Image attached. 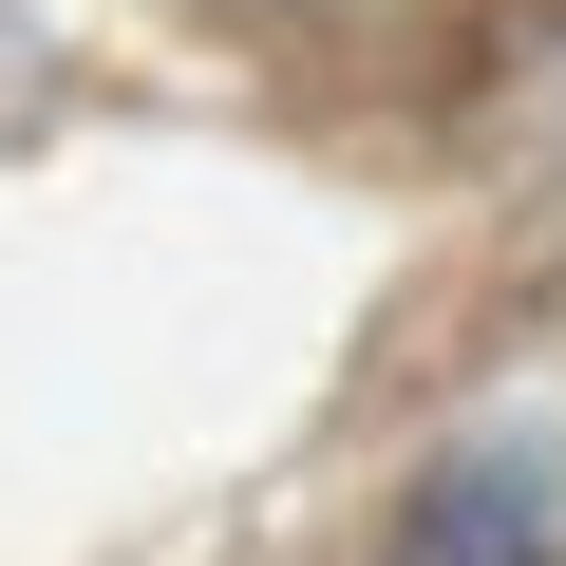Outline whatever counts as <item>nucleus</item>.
<instances>
[{"label":"nucleus","mask_w":566,"mask_h":566,"mask_svg":"<svg viewBox=\"0 0 566 566\" xmlns=\"http://www.w3.org/2000/svg\"><path fill=\"white\" fill-rule=\"evenodd\" d=\"M397 566H566V472H547L528 434L434 453L416 510H397Z\"/></svg>","instance_id":"nucleus-1"}]
</instances>
